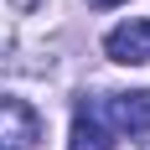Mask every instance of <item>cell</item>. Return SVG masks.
<instances>
[{
  "label": "cell",
  "instance_id": "obj_5",
  "mask_svg": "<svg viewBox=\"0 0 150 150\" xmlns=\"http://www.w3.org/2000/svg\"><path fill=\"white\" fill-rule=\"evenodd\" d=\"M36 5H42V0H0V52L11 47V36H16V21H21V16H31Z\"/></svg>",
  "mask_w": 150,
  "mask_h": 150
},
{
  "label": "cell",
  "instance_id": "obj_4",
  "mask_svg": "<svg viewBox=\"0 0 150 150\" xmlns=\"http://www.w3.org/2000/svg\"><path fill=\"white\" fill-rule=\"evenodd\" d=\"M109 119H114V129H124V135H150V93L145 88L114 93V98H109Z\"/></svg>",
  "mask_w": 150,
  "mask_h": 150
},
{
  "label": "cell",
  "instance_id": "obj_1",
  "mask_svg": "<svg viewBox=\"0 0 150 150\" xmlns=\"http://www.w3.org/2000/svg\"><path fill=\"white\" fill-rule=\"evenodd\" d=\"M42 114L26 98H0V150H36Z\"/></svg>",
  "mask_w": 150,
  "mask_h": 150
},
{
  "label": "cell",
  "instance_id": "obj_3",
  "mask_svg": "<svg viewBox=\"0 0 150 150\" xmlns=\"http://www.w3.org/2000/svg\"><path fill=\"white\" fill-rule=\"evenodd\" d=\"M67 150H114V129L98 119V104L78 98V109H73V140H67Z\"/></svg>",
  "mask_w": 150,
  "mask_h": 150
},
{
  "label": "cell",
  "instance_id": "obj_2",
  "mask_svg": "<svg viewBox=\"0 0 150 150\" xmlns=\"http://www.w3.org/2000/svg\"><path fill=\"white\" fill-rule=\"evenodd\" d=\"M104 57L109 62H124V67H140L150 62V21H124L104 36Z\"/></svg>",
  "mask_w": 150,
  "mask_h": 150
},
{
  "label": "cell",
  "instance_id": "obj_6",
  "mask_svg": "<svg viewBox=\"0 0 150 150\" xmlns=\"http://www.w3.org/2000/svg\"><path fill=\"white\" fill-rule=\"evenodd\" d=\"M88 5H119V0H88Z\"/></svg>",
  "mask_w": 150,
  "mask_h": 150
}]
</instances>
